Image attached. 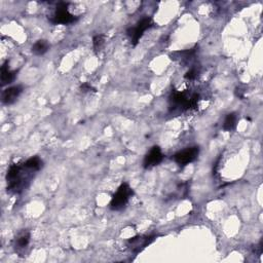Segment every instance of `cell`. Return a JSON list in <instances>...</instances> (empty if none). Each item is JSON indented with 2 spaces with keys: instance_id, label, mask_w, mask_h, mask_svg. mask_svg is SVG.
<instances>
[{
  "instance_id": "5",
  "label": "cell",
  "mask_w": 263,
  "mask_h": 263,
  "mask_svg": "<svg viewBox=\"0 0 263 263\" xmlns=\"http://www.w3.org/2000/svg\"><path fill=\"white\" fill-rule=\"evenodd\" d=\"M200 96L197 94H192L188 96L184 91H175V93L171 97V101L177 107L183 109H190L196 107L197 102H199Z\"/></svg>"
},
{
  "instance_id": "14",
  "label": "cell",
  "mask_w": 263,
  "mask_h": 263,
  "mask_svg": "<svg viewBox=\"0 0 263 263\" xmlns=\"http://www.w3.org/2000/svg\"><path fill=\"white\" fill-rule=\"evenodd\" d=\"M24 165L28 169L34 171V172H38V171L43 168L44 163L41 159H39L38 156H33V157H30L29 160L26 161L24 163Z\"/></svg>"
},
{
  "instance_id": "13",
  "label": "cell",
  "mask_w": 263,
  "mask_h": 263,
  "mask_svg": "<svg viewBox=\"0 0 263 263\" xmlns=\"http://www.w3.org/2000/svg\"><path fill=\"white\" fill-rule=\"evenodd\" d=\"M236 124H238V115H236V113H228L225 117L224 123H223V130L226 132H232L236 128Z\"/></svg>"
},
{
  "instance_id": "8",
  "label": "cell",
  "mask_w": 263,
  "mask_h": 263,
  "mask_svg": "<svg viewBox=\"0 0 263 263\" xmlns=\"http://www.w3.org/2000/svg\"><path fill=\"white\" fill-rule=\"evenodd\" d=\"M164 160V154L159 146H153L149 152L144 157L143 167L145 169H150L159 166Z\"/></svg>"
},
{
  "instance_id": "9",
  "label": "cell",
  "mask_w": 263,
  "mask_h": 263,
  "mask_svg": "<svg viewBox=\"0 0 263 263\" xmlns=\"http://www.w3.org/2000/svg\"><path fill=\"white\" fill-rule=\"evenodd\" d=\"M22 93H23V87L22 86L18 85V86H14V87H9L2 91L1 101L4 105H11L18 100V98L20 97V95Z\"/></svg>"
},
{
  "instance_id": "11",
  "label": "cell",
  "mask_w": 263,
  "mask_h": 263,
  "mask_svg": "<svg viewBox=\"0 0 263 263\" xmlns=\"http://www.w3.org/2000/svg\"><path fill=\"white\" fill-rule=\"evenodd\" d=\"M50 45L49 44L44 41V39H39V41H37L31 47V51L32 54H34L35 56H43L44 55L45 52L48 51Z\"/></svg>"
},
{
  "instance_id": "6",
  "label": "cell",
  "mask_w": 263,
  "mask_h": 263,
  "mask_svg": "<svg viewBox=\"0 0 263 263\" xmlns=\"http://www.w3.org/2000/svg\"><path fill=\"white\" fill-rule=\"evenodd\" d=\"M199 154H200V148L199 147L197 146L188 147V148L184 149L182 151L177 152L173 156V160L180 167H185V166L191 164L192 162H194L197 159Z\"/></svg>"
},
{
  "instance_id": "16",
  "label": "cell",
  "mask_w": 263,
  "mask_h": 263,
  "mask_svg": "<svg viewBox=\"0 0 263 263\" xmlns=\"http://www.w3.org/2000/svg\"><path fill=\"white\" fill-rule=\"evenodd\" d=\"M197 75H199V71H197L195 68H191L188 72H186L184 77H185V80L187 81H194Z\"/></svg>"
},
{
  "instance_id": "4",
  "label": "cell",
  "mask_w": 263,
  "mask_h": 263,
  "mask_svg": "<svg viewBox=\"0 0 263 263\" xmlns=\"http://www.w3.org/2000/svg\"><path fill=\"white\" fill-rule=\"evenodd\" d=\"M152 26H153L152 19L148 17H144L136 24L135 27H130L127 30V34L131 38V43L136 45L139 43L141 37L143 36L144 32L150 29Z\"/></svg>"
},
{
  "instance_id": "2",
  "label": "cell",
  "mask_w": 263,
  "mask_h": 263,
  "mask_svg": "<svg viewBox=\"0 0 263 263\" xmlns=\"http://www.w3.org/2000/svg\"><path fill=\"white\" fill-rule=\"evenodd\" d=\"M134 191L131 188L128 183H123L118 187L116 192L113 194L111 202L109 204V208L112 211H122L123 209L127 207L130 202V199L133 196Z\"/></svg>"
},
{
  "instance_id": "12",
  "label": "cell",
  "mask_w": 263,
  "mask_h": 263,
  "mask_svg": "<svg viewBox=\"0 0 263 263\" xmlns=\"http://www.w3.org/2000/svg\"><path fill=\"white\" fill-rule=\"evenodd\" d=\"M30 239H31V234L27 229H24L21 232L18 233L16 241H15V245L16 248L18 249H24L27 247L30 243Z\"/></svg>"
},
{
  "instance_id": "10",
  "label": "cell",
  "mask_w": 263,
  "mask_h": 263,
  "mask_svg": "<svg viewBox=\"0 0 263 263\" xmlns=\"http://www.w3.org/2000/svg\"><path fill=\"white\" fill-rule=\"evenodd\" d=\"M18 71L10 70L8 67V60H6L1 66V86L5 87L14 83L17 77Z\"/></svg>"
},
{
  "instance_id": "15",
  "label": "cell",
  "mask_w": 263,
  "mask_h": 263,
  "mask_svg": "<svg viewBox=\"0 0 263 263\" xmlns=\"http://www.w3.org/2000/svg\"><path fill=\"white\" fill-rule=\"evenodd\" d=\"M105 41H106V36L103 35V34L96 35L93 38V45H94V49L96 52L100 51L103 48V46L105 44Z\"/></svg>"
},
{
  "instance_id": "17",
  "label": "cell",
  "mask_w": 263,
  "mask_h": 263,
  "mask_svg": "<svg viewBox=\"0 0 263 263\" xmlns=\"http://www.w3.org/2000/svg\"><path fill=\"white\" fill-rule=\"evenodd\" d=\"M82 89H83L84 91H88V90H94V91H96V89H95L93 87H91L90 85H88V83L82 85Z\"/></svg>"
},
{
  "instance_id": "1",
  "label": "cell",
  "mask_w": 263,
  "mask_h": 263,
  "mask_svg": "<svg viewBox=\"0 0 263 263\" xmlns=\"http://www.w3.org/2000/svg\"><path fill=\"white\" fill-rule=\"evenodd\" d=\"M34 173V171L28 169L24 165H11L7 170L6 173V181H7V191L20 193L26 187L30 178L31 174Z\"/></svg>"
},
{
  "instance_id": "3",
  "label": "cell",
  "mask_w": 263,
  "mask_h": 263,
  "mask_svg": "<svg viewBox=\"0 0 263 263\" xmlns=\"http://www.w3.org/2000/svg\"><path fill=\"white\" fill-rule=\"evenodd\" d=\"M68 5V2H59L57 4L54 16L49 19V21L54 25H69L76 22L77 18L70 14Z\"/></svg>"
},
{
  "instance_id": "7",
  "label": "cell",
  "mask_w": 263,
  "mask_h": 263,
  "mask_svg": "<svg viewBox=\"0 0 263 263\" xmlns=\"http://www.w3.org/2000/svg\"><path fill=\"white\" fill-rule=\"evenodd\" d=\"M155 240V236L153 235H139L132 238L128 241V247L132 252L138 254L139 252L143 251L144 249L148 247L153 241Z\"/></svg>"
}]
</instances>
